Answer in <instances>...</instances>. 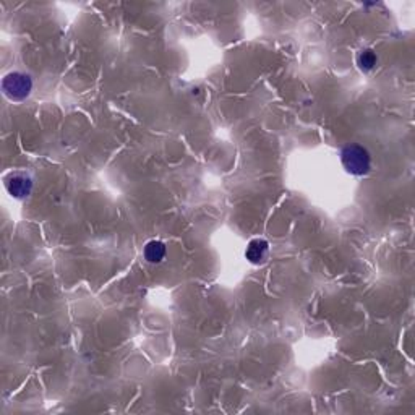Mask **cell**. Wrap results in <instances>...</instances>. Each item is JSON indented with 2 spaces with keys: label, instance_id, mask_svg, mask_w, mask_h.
I'll return each instance as SVG.
<instances>
[{
  "label": "cell",
  "instance_id": "cell-1",
  "mask_svg": "<svg viewBox=\"0 0 415 415\" xmlns=\"http://www.w3.org/2000/svg\"><path fill=\"white\" fill-rule=\"evenodd\" d=\"M341 163L347 174L363 177L371 171V154L365 146L351 143L341 151Z\"/></svg>",
  "mask_w": 415,
  "mask_h": 415
},
{
  "label": "cell",
  "instance_id": "cell-2",
  "mask_svg": "<svg viewBox=\"0 0 415 415\" xmlns=\"http://www.w3.org/2000/svg\"><path fill=\"white\" fill-rule=\"evenodd\" d=\"M2 91L13 102H23L33 91V80L28 73L10 72L2 80Z\"/></svg>",
  "mask_w": 415,
  "mask_h": 415
},
{
  "label": "cell",
  "instance_id": "cell-3",
  "mask_svg": "<svg viewBox=\"0 0 415 415\" xmlns=\"http://www.w3.org/2000/svg\"><path fill=\"white\" fill-rule=\"evenodd\" d=\"M3 185H6V190L12 198L25 200V198L31 195L35 182H33V177L28 172L12 171L3 177Z\"/></svg>",
  "mask_w": 415,
  "mask_h": 415
},
{
  "label": "cell",
  "instance_id": "cell-4",
  "mask_svg": "<svg viewBox=\"0 0 415 415\" xmlns=\"http://www.w3.org/2000/svg\"><path fill=\"white\" fill-rule=\"evenodd\" d=\"M268 253H270V243L265 239L250 240L245 250V257L252 265H263L266 261Z\"/></svg>",
  "mask_w": 415,
  "mask_h": 415
},
{
  "label": "cell",
  "instance_id": "cell-5",
  "mask_svg": "<svg viewBox=\"0 0 415 415\" xmlns=\"http://www.w3.org/2000/svg\"><path fill=\"white\" fill-rule=\"evenodd\" d=\"M143 253L148 263H153V265H156V263H161L163 259L166 258V253H167L166 243L161 242V240H149V242L145 245Z\"/></svg>",
  "mask_w": 415,
  "mask_h": 415
},
{
  "label": "cell",
  "instance_id": "cell-6",
  "mask_svg": "<svg viewBox=\"0 0 415 415\" xmlns=\"http://www.w3.org/2000/svg\"><path fill=\"white\" fill-rule=\"evenodd\" d=\"M357 67L362 70V72H371L378 64V55L374 49H362L357 54Z\"/></svg>",
  "mask_w": 415,
  "mask_h": 415
}]
</instances>
